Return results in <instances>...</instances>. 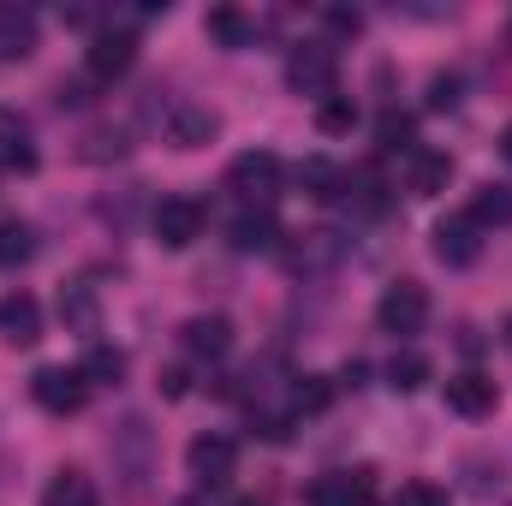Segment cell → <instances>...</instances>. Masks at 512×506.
<instances>
[{
	"instance_id": "obj_1",
	"label": "cell",
	"mask_w": 512,
	"mask_h": 506,
	"mask_svg": "<svg viewBox=\"0 0 512 506\" xmlns=\"http://www.w3.org/2000/svg\"><path fill=\"white\" fill-rule=\"evenodd\" d=\"M286 84L298 96H316V102L340 96V60H334V48L328 42H298L286 54Z\"/></svg>"
},
{
	"instance_id": "obj_2",
	"label": "cell",
	"mask_w": 512,
	"mask_h": 506,
	"mask_svg": "<svg viewBox=\"0 0 512 506\" xmlns=\"http://www.w3.org/2000/svg\"><path fill=\"white\" fill-rule=\"evenodd\" d=\"M280 179H286V167H280L274 149H245V155H233V167H227V191H239L251 209H268V197L280 191Z\"/></svg>"
},
{
	"instance_id": "obj_3",
	"label": "cell",
	"mask_w": 512,
	"mask_h": 506,
	"mask_svg": "<svg viewBox=\"0 0 512 506\" xmlns=\"http://www.w3.org/2000/svg\"><path fill=\"white\" fill-rule=\"evenodd\" d=\"M203 203L197 197H161L155 203V215H149V227H155V245L161 251H191L197 239H203Z\"/></svg>"
},
{
	"instance_id": "obj_4",
	"label": "cell",
	"mask_w": 512,
	"mask_h": 506,
	"mask_svg": "<svg viewBox=\"0 0 512 506\" xmlns=\"http://www.w3.org/2000/svg\"><path fill=\"white\" fill-rule=\"evenodd\" d=\"M185 471H191V483L197 489H221L233 471H239V441L233 435H197L191 447H185Z\"/></svg>"
},
{
	"instance_id": "obj_5",
	"label": "cell",
	"mask_w": 512,
	"mask_h": 506,
	"mask_svg": "<svg viewBox=\"0 0 512 506\" xmlns=\"http://www.w3.org/2000/svg\"><path fill=\"white\" fill-rule=\"evenodd\" d=\"M376 322L387 334H417L429 322V286L423 280H393L382 292V304H376Z\"/></svg>"
},
{
	"instance_id": "obj_6",
	"label": "cell",
	"mask_w": 512,
	"mask_h": 506,
	"mask_svg": "<svg viewBox=\"0 0 512 506\" xmlns=\"http://www.w3.org/2000/svg\"><path fill=\"white\" fill-rule=\"evenodd\" d=\"M131 66H137V36H131V30H96V36H90V48H84V72H90L96 84L126 78Z\"/></svg>"
},
{
	"instance_id": "obj_7",
	"label": "cell",
	"mask_w": 512,
	"mask_h": 506,
	"mask_svg": "<svg viewBox=\"0 0 512 506\" xmlns=\"http://www.w3.org/2000/svg\"><path fill=\"white\" fill-rule=\"evenodd\" d=\"M30 399H36L48 417H72V411H84L90 381H84V370H36V376H30Z\"/></svg>"
},
{
	"instance_id": "obj_8",
	"label": "cell",
	"mask_w": 512,
	"mask_h": 506,
	"mask_svg": "<svg viewBox=\"0 0 512 506\" xmlns=\"http://www.w3.org/2000/svg\"><path fill=\"white\" fill-rule=\"evenodd\" d=\"M435 256L447 262V268H471L477 256H483V227L471 221V215H447V221H435Z\"/></svg>"
},
{
	"instance_id": "obj_9",
	"label": "cell",
	"mask_w": 512,
	"mask_h": 506,
	"mask_svg": "<svg viewBox=\"0 0 512 506\" xmlns=\"http://www.w3.org/2000/svg\"><path fill=\"white\" fill-rule=\"evenodd\" d=\"M0 340H6V346H18V352H30V346L42 340V304H36L24 286L0 298Z\"/></svg>"
},
{
	"instance_id": "obj_10",
	"label": "cell",
	"mask_w": 512,
	"mask_h": 506,
	"mask_svg": "<svg viewBox=\"0 0 512 506\" xmlns=\"http://www.w3.org/2000/svg\"><path fill=\"white\" fill-rule=\"evenodd\" d=\"M310 506H376V471H334L310 489Z\"/></svg>"
},
{
	"instance_id": "obj_11",
	"label": "cell",
	"mask_w": 512,
	"mask_h": 506,
	"mask_svg": "<svg viewBox=\"0 0 512 506\" xmlns=\"http://www.w3.org/2000/svg\"><path fill=\"white\" fill-rule=\"evenodd\" d=\"M179 340H185V352H191L197 364H221V358L233 352V322H227V316H191V322L179 328Z\"/></svg>"
},
{
	"instance_id": "obj_12",
	"label": "cell",
	"mask_w": 512,
	"mask_h": 506,
	"mask_svg": "<svg viewBox=\"0 0 512 506\" xmlns=\"http://www.w3.org/2000/svg\"><path fill=\"white\" fill-rule=\"evenodd\" d=\"M167 137H173L179 149H203V143L221 137V114H215V108H197V102H179L173 120H167Z\"/></svg>"
},
{
	"instance_id": "obj_13",
	"label": "cell",
	"mask_w": 512,
	"mask_h": 506,
	"mask_svg": "<svg viewBox=\"0 0 512 506\" xmlns=\"http://www.w3.org/2000/svg\"><path fill=\"white\" fill-rule=\"evenodd\" d=\"M60 322H66V334H84V340L102 334V304H96V292L84 280L78 286H60Z\"/></svg>"
},
{
	"instance_id": "obj_14",
	"label": "cell",
	"mask_w": 512,
	"mask_h": 506,
	"mask_svg": "<svg viewBox=\"0 0 512 506\" xmlns=\"http://www.w3.org/2000/svg\"><path fill=\"white\" fill-rule=\"evenodd\" d=\"M495 381L489 376H477V370H465V376H453L447 381V411H459V417H489L495 411Z\"/></svg>"
},
{
	"instance_id": "obj_15",
	"label": "cell",
	"mask_w": 512,
	"mask_h": 506,
	"mask_svg": "<svg viewBox=\"0 0 512 506\" xmlns=\"http://www.w3.org/2000/svg\"><path fill=\"white\" fill-rule=\"evenodd\" d=\"M340 197L358 209V215H387V179L376 167H352L340 173Z\"/></svg>"
},
{
	"instance_id": "obj_16",
	"label": "cell",
	"mask_w": 512,
	"mask_h": 506,
	"mask_svg": "<svg viewBox=\"0 0 512 506\" xmlns=\"http://www.w3.org/2000/svg\"><path fill=\"white\" fill-rule=\"evenodd\" d=\"M227 233H233V251H245V256L274 251V245H280V221H274L268 209H245V215H239Z\"/></svg>"
},
{
	"instance_id": "obj_17",
	"label": "cell",
	"mask_w": 512,
	"mask_h": 506,
	"mask_svg": "<svg viewBox=\"0 0 512 506\" xmlns=\"http://www.w3.org/2000/svg\"><path fill=\"white\" fill-rule=\"evenodd\" d=\"M0 161H6V167H18V173H30V167H36L30 120H24V114H12V108H0Z\"/></svg>"
},
{
	"instance_id": "obj_18",
	"label": "cell",
	"mask_w": 512,
	"mask_h": 506,
	"mask_svg": "<svg viewBox=\"0 0 512 506\" xmlns=\"http://www.w3.org/2000/svg\"><path fill=\"white\" fill-rule=\"evenodd\" d=\"M203 30H209V42H221V48H251V36H256V24H251L245 6H209Z\"/></svg>"
},
{
	"instance_id": "obj_19",
	"label": "cell",
	"mask_w": 512,
	"mask_h": 506,
	"mask_svg": "<svg viewBox=\"0 0 512 506\" xmlns=\"http://www.w3.org/2000/svg\"><path fill=\"white\" fill-rule=\"evenodd\" d=\"M340 256H346V239H340V233H304V245H292L286 262H292L298 274H316V268H334Z\"/></svg>"
},
{
	"instance_id": "obj_20",
	"label": "cell",
	"mask_w": 512,
	"mask_h": 506,
	"mask_svg": "<svg viewBox=\"0 0 512 506\" xmlns=\"http://www.w3.org/2000/svg\"><path fill=\"white\" fill-rule=\"evenodd\" d=\"M447 179H453V155H441V149H417L411 155V197H441Z\"/></svg>"
},
{
	"instance_id": "obj_21",
	"label": "cell",
	"mask_w": 512,
	"mask_h": 506,
	"mask_svg": "<svg viewBox=\"0 0 512 506\" xmlns=\"http://www.w3.org/2000/svg\"><path fill=\"white\" fill-rule=\"evenodd\" d=\"M36 48V18L18 6H0V60H24Z\"/></svg>"
},
{
	"instance_id": "obj_22",
	"label": "cell",
	"mask_w": 512,
	"mask_h": 506,
	"mask_svg": "<svg viewBox=\"0 0 512 506\" xmlns=\"http://www.w3.org/2000/svg\"><path fill=\"white\" fill-rule=\"evenodd\" d=\"M42 506H96V483L84 471H54L42 489Z\"/></svg>"
},
{
	"instance_id": "obj_23",
	"label": "cell",
	"mask_w": 512,
	"mask_h": 506,
	"mask_svg": "<svg viewBox=\"0 0 512 506\" xmlns=\"http://www.w3.org/2000/svg\"><path fill=\"white\" fill-rule=\"evenodd\" d=\"M477 227H501V221H512V185H483L477 197H471V209H465Z\"/></svg>"
},
{
	"instance_id": "obj_24",
	"label": "cell",
	"mask_w": 512,
	"mask_h": 506,
	"mask_svg": "<svg viewBox=\"0 0 512 506\" xmlns=\"http://www.w3.org/2000/svg\"><path fill=\"white\" fill-rule=\"evenodd\" d=\"M429 376H435V370H429L423 352H393V358H387V387H393V393H417Z\"/></svg>"
},
{
	"instance_id": "obj_25",
	"label": "cell",
	"mask_w": 512,
	"mask_h": 506,
	"mask_svg": "<svg viewBox=\"0 0 512 506\" xmlns=\"http://www.w3.org/2000/svg\"><path fill=\"white\" fill-rule=\"evenodd\" d=\"M352 126H358V102H352V96L316 102V131H322V137H352Z\"/></svg>"
},
{
	"instance_id": "obj_26",
	"label": "cell",
	"mask_w": 512,
	"mask_h": 506,
	"mask_svg": "<svg viewBox=\"0 0 512 506\" xmlns=\"http://www.w3.org/2000/svg\"><path fill=\"white\" fill-rule=\"evenodd\" d=\"M298 185H304L316 203H334V197H340V167H328L322 155H310V161L298 167Z\"/></svg>"
},
{
	"instance_id": "obj_27",
	"label": "cell",
	"mask_w": 512,
	"mask_h": 506,
	"mask_svg": "<svg viewBox=\"0 0 512 506\" xmlns=\"http://www.w3.org/2000/svg\"><path fill=\"white\" fill-rule=\"evenodd\" d=\"M36 256V233L24 221H0V268H24Z\"/></svg>"
},
{
	"instance_id": "obj_28",
	"label": "cell",
	"mask_w": 512,
	"mask_h": 506,
	"mask_svg": "<svg viewBox=\"0 0 512 506\" xmlns=\"http://www.w3.org/2000/svg\"><path fill=\"white\" fill-rule=\"evenodd\" d=\"M120 376H126V352H120V346H90V358H84V381L114 387Z\"/></svg>"
},
{
	"instance_id": "obj_29",
	"label": "cell",
	"mask_w": 512,
	"mask_h": 506,
	"mask_svg": "<svg viewBox=\"0 0 512 506\" xmlns=\"http://www.w3.org/2000/svg\"><path fill=\"white\" fill-rule=\"evenodd\" d=\"M376 137H382L387 155H417V126H411V114H393V108H387Z\"/></svg>"
},
{
	"instance_id": "obj_30",
	"label": "cell",
	"mask_w": 512,
	"mask_h": 506,
	"mask_svg": "<svg viewBox=\"0 0 512 506\" xmlns=\"http://www.w3.org/2000/svg\"><path fill=\"white\" fill-rule=\"evenodd\" d=\"M328 405H334V381H328V376H304L298 387H292V411H298V417L328 411Z\"/></svg>"
},
{
	"instance_id": "obj_31",
	"label": "cell",
	"mask_w": 512,
	"mask_h": 506,
	"mask_svg": "<svg viewBox=\"0 0 512 506\" xmlns=\"http://www.w3.org/2000/svg\"><path fill=\"white\" fill-rule=\"evenodd\" d=\"M459 90H465L459 72H435V78H429V108H435V114H453V108H459Z\"/></svg>"
},
{
	"instance_id": "obj_32",
	"label": "cell",
	"mask_w": 512,
	"mask_h": 506,
	"mask_svg": "<svg viewBox=\"0 0 512 506\" xmlns=\"http://www.w3.org/2000/svg\"><path fill=\"white\" fill-rule=\"evenodd\" d=\"M393 506H453V501H447L441 483H423V477H417V483H405V489L393 495Z\"/></svg>"
},
{
	"instance_id": "obj_33",
	"label": "cell",
	"mask_w": 512,
	"mask_h": 506,
	"mask_svg": "<svg viewBox=\"0 0 512 506\" xmlns=\"http://www.w3.org/2000/svg\"><path fill=\"white\" fill-rule=\"evenodd\" d=\"M322 24H328L334 36H358V30H364V12H358V6H322Z\"/></svg>"
},
{
	"instance_id": "obj_34",
	"label": "cell",
	"mask_w": 512,
	"mask_h": 506,
	"mask_svg": "<svg viewBox=\"0 0 512 506\" xmlns=\"http://www.w3.org/2000/svg\"><path fill=\"white\" fill-rule=\"evenodd\" d=\"M84 155H90V161H108V155H126V137H120V131H90V137H84Z\"/></svg>"
},
{
	"instance_id": "obj_35",
	"label": "cell",
	"mask_w": 512,
	"mask_h": 506,
	"mask_svg": "<svg viewBox=\"0 0 512 506\" xmlns=\"http://www.w3.org/2000/svg\"><path fill=\"white\" fill-rule=\"evenodd\" d=\"M161 393H167V399H185V393H191V376H185L179 364H173V370H161Z\"/></svg>"
},
{
	"instance_id": "obj_36",
	"label": "cell",
	"mask_w": 512,
	"mask_h": 506,
	"mask_svg": "<svg viewBox=\"0 0 512 506\" xmlns=\"http://www.w3.org/2000/svg\"><path fill=\"white\" fill-rule=\"evenodd\" d=\"M501 155H507V161H512V126L501 131Z\"/></svg>"
},
{
	"instance_id": "obj_37",
	"label": "cell",
	"mask_w": 512,
	"mask_h": 506,
	"mask_svg": "<svg viewBox=\"0 0 512 506\" xmlns=\"http://www.w3.org/2000/svg\"><path fill=\"white\" fill-rule=\"evenodd\" d=\"M507 346H512V316H507Z\"/></svg>"
},
{
	"instance_id": "obj_38",
	"label": "cell",
	"mask_w": 512,
	"mask_h": 506,
	"mask_svg": "<svg viewBox=\"0 0 512 506\" xmlns=\"http://www.w3.org/2000/svg\"><path fill=\"white\" fill-rule=\"evenodd\" d=\"M239 506H268V501H239Z\"/></svg>"
},
{
	"instance_id": "obj_39",
	"label": "cell",
	"mask_w": 512,
	"mask_h": 506,
	"mask_svg": "<svg viewBox=\"0 0 512 506\" xmlns=\"http://www.w3.org/2000/svg\"><path fill=\"white\" fill-rule=\"evenodd\" d=\"M179 506H203V501H179Z\"/></svg>"
}]
</instances>
